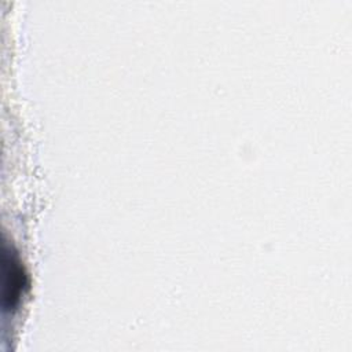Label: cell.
<instances>
[{
  "instance_id": "cell-1",
  "label": "cell",
  "mask_w": 352,
  "mask_h": 352,
  "mask_svg": "<svg viewBox=\"0 0 352 352\" xmlns=\"http://www.w3.org/2000/svg\"><path fill=\"white\" fill-rule=\"evenodd\" d=\"M10 254V253H8ZM7 267H8V272H7V300H8V305L10 307H15L16 302L21 298L22 290L26 285V276L23 274V267L21 265L19 260L16 258V256L10 254V260L7 261Z\"/></svg>"
}]
</instances>
